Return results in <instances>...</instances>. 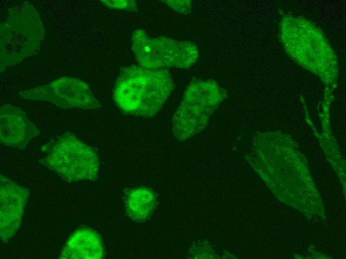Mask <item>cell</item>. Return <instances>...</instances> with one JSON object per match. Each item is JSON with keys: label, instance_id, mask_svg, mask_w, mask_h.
I'll use <instances>...</instances> for the list:
<instances>
[{"label": "cell", "instance_id": "6da1fadb", "mask_svg": "<svg viewBox=\"0 0 346 259\" xmlns=\"http://www.w3.org/2000/svg\"><path fill=\"white\" fill-rule=\"evenodd\" d=\"M174 88L173 80L167 69L128 65L120 68L112 99L122 113L149 118L159 112Z\"/></svg>", "mask_w": 346, "mask_h": 259}, {"label": "cell", "instance_id": "7a4b0ae2", "mask_svg": "<svg viewBox=\"0 0 346 259\" xmlns=\"http://www.w3.org/2000/svg\"><path fill=\"white\" fill-rule=\"evenodd\" d=\"M0 29L1 71L37 51L45 32L38 12L28 2L9 9Z\"/></svg>", "mask_w": 346, "mask_h": 259}, {"label": "cell", "instance_id": "3957f363", "mask_svg": "<svg viewBox=\"0 0 346 259\" xmlns=\"http://www.w3.org/2000/svg\"><path fill=\"white\" fill-rule=\"evenodd\" d=\"M46 155L40 161L64 180H94L100 162L96 151L69 131L43 145Z\"/></svg>", "mask_w": 346, "mask_h": 259}, {"label": "cell", "instance_id": "277c9868", "mask_svg": "<svg viewBox=\"0 0 346 259\" xmlns=\"http://www.w3.org/2000/svg\"><path fill=\"white\" fill-rule=\"evenodd\" d=\"M225 94L224 90L212 80L191 81L173 117L174 136L183 141L204 130Z\"/></svg>", "mask_w": 346, "mask_h": 259}, {"label": "cell", "instance_id": "5b68a950", "mask_svg": "<svg viewBox=\"0 0 346 259\" xmlns=\"http://www.w3.org/2000/svg\"><path fill=\"white\" fill-rule=\"evenodd\" d=\"M131 49L138 64L152 69L188 68L196 62V45L164 36L152 37L141 28L131 36Z\"/></svg>", "mask_w": 346, "mask_h": 259}, {"label": "cell", "instance_id": "8992f818", "mask_svg": "<svg viewBox=\"0 0 346 259\" xmlns=\"http://www.w3.org/2000/svg\"><path fill=\"white\" fill-rule=\"evenodd\" d=\"M23 99L51 102L63 109H94L101 107L88 85L76 78L62 77L43 86L20 91Z\"/></svg>", "mask_w": 346, "mask_h": 259}, {"label": "cell", "instance_id": "52a82bcc", "mask_svg": "<svg viewBox=\"0 0 346 259\" xmlns=\"http://www.w3.org/2000/svg\"><path fill=\"white\" fill-rule=\"evenodd\" d=\"M0 178V235L5 243L20 226L29 190L1 174Z\"/></svg>", "mask_w": 346, "mask_h": 259}, {"label": "cell", "instance_id": "ba28073f", "mask_svg": "<svg viewBox=\"0 0 346 259\" xmlns=\"http://www.w3.org/2000/svg\"><path fill=\"white\" fill-rule=\"evenodd\" d=\"M39 134L38 129L29 121L21 109L10 105L0 107L1 143L11 147L24 148L34 137Z\"/></svg>", "mask_w": 346, "mask_h": 259}, {"label": "cell", "instance_id": "9c48e42d", "mask_svg": "<svg viewBox=\"0 0 346 259\" xmlns=\"http://www.w3.org/2000/svg\"><path fill=\"white\" fill-rule=\"evenodd\" d=\"M105 254L103 244L95 231L83 228L74 232L61 252L60 259H101Z\"/></svg>", "mask_w": 346, "mask_h": 259}, {"label": "cell", "instance_id": "30bf717a", "mask_svg": "<svg viewBox=\"0 0 346 259\" xmlns=\"http://www.w3.org/2000/svg\"><path fill=\"white\" fill-rule=\"evenodd\" d=\"M156 203L154 193L146 187L132 189L127 192L124 197L126 212L133 221L137 222L148 220Z\"/></svg>", "mask_w": 346, "mask_h": 259}, {"label": "cell", "instance_id": "8fae6325", "mask_svg": "<svg viewBox=\"0 0 346 259\" xmlns=\"http://www.w3.org/2000/svg\"><path fill=\"white\" fill-rule=\"evenodd\" d=\"M106 7L114 9L124 10L126 11H137V6L136 0H100Z\"/></svg>", "mask_w": 346, "mask_h": 259}, {"label": "cell", "instance_id": "7c38bea8", "mask_svg": "<svg viewBox=\"0 0 346 259\" xmlns=\"http://www.w3.org/2000/svg\"><path fill=\"white\" fill-rule=\"evenodd\" d=\"M169 7L179 13L186 14L191 8V2L189 0H162Z\"/></svg>", "mask_w": 346, "mask_h": 259}]
</instances>
